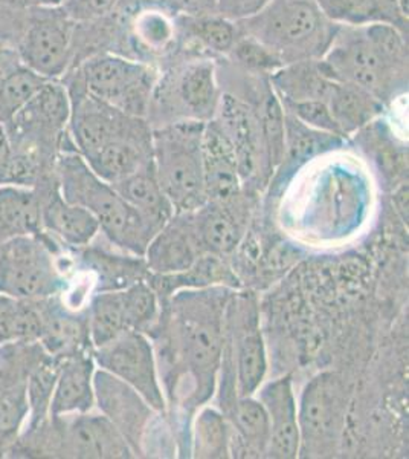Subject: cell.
Masks as SVG:
<instances>
[{
	"label": "cell",
	"instance_id": "23",
	"mask_svg": "<svg viewBox=\"0 0 409 459\" xmlns=\"http://www.w3.org/2000/svg\"><path fill=\"white\" fill-rule=\"evenodd\" d=\"M84 160L106 183H120L153 160V127L107 143Z\"/></svg>",
	"mask_w": 409,
	"mask_h": 459
},
{
	"label": "cell",
	"instance_id": "29",
	"mask_svg": "<svg viewBox=\"0 0 409 459\" xmlns=\"http://www.w3.org/2000/svg\"><path fill=\"white\" fill-rule=\"evenodd\" d=\"M112 186L155 229L161 230L166 221L176 213L156 177L153 160L138 172Z\"/></svg>",
	"mask_w": 409,
	"mask_h": 459
},
{
	"label": "cell",
	"instance_id": "40",
	"mask_svg": "<svg viewBox=\"0 0 409 459\" xmlns=\"http://www.w3.org/2000/svg\"><path fill=\"white\" fill-rule=\"evenodd\" d=\"M28 418L26 392L0 398V459L8 458Z\"/></svg>",
	"mask_w": 409,
	"mask_h": 459
},
{
	"label": "cell",
	"instance_id": "37",
	"mask_svg": "<svg viewBox=\"0 0 409 459\" xmlns=\"http://www.w3.org/2000/svg\"><path fill=\"white\" fill-rule=\"evenodd\" d=\"M58 365L60 361L47 355L28 378L26 383L28 418L23 429L34 428L51 415V402L55 381H57Z\"/></svg>",
	"mask_w": 409,
	"mask_h": 459
},
{
	"label": "cell",
	"instance_id": "35",
	"mask_svg": "<svg viewBox=\"0 0 409 459\" xmlns=\"http://www.w3.org/2000/svg\"><path fill=\"white\" fill-rule=\"evenodd\" d=\"M40 329L42 322L37 300L0 294V344L38 342Z\"/></svg>",
	"mask_w": 409,
	"mask_h": 459
},
{
	"label": "cell",
	"instance_id": "20",
	"mask_svg": "<svg viewBox=\"0 0 409 459\" xmlns=\"http://www.w3.org/2000/svg\"><path fill=\"white\" fill-rule=\"evenodd\" d=\"M268 418L270 437L266 456L292 459L300 455V428H298V406L289 376L266 383L255 392Z\"/></svg>",
	"mask_w": 409,
	"mask_h": 459
},
{
	"label": "cell",
	"instance_id": "27",
	"mask_svg": "<svg viewBox=\"0 0 409 459\" xmlns=\"http://www.w3.org/2000/svg\"><path fill=\"white\" fill-rule=\"evenodd\" d=\"M43 233L40 198L36 188L0 186V246L21 236Z\"/></svg>",
	"mask_w": 409,
	"mask_h": 459
},
{
	"label": "cell",
	"instance_id": "19",
	"mask_svg": "<svg viewBox=\"0 0 409 459\" xmlns=\"http://www.w3.org/2000/svg\"><path fill=\"white\" fill-rule=\"evenodd\" d=\"M249 192L226 199L207 201L194 210L197 231L207 253L225 257L240 246L248 227Z\"/></svg>",
	"mask_w": 409,
	"mask_h": 459
},
{
	"label": "cell",
	"instance_id": "6",
	"mask_svg": "<svg viewBox=\"0 0 409 459\" xmlns=\"http://www.w3.org/2000/svg\"><path fill=\"white\" fill-rule=\"evenodd\" d=\"M322 68L332 79L367 91L387 108L408 92L409 65L389 57L365 27H337Z\"/></svg>",
	"mask_w": 409,
	"mask_h": 459
},
{
	"label": "cell",
	"instance_id": "13",
	"mask_svg": "<svg viewBox=\"0 0 409 459\" xmlns=\"http://www.w3.org/2000/svg\"><path fill=\"white\" fill-rule=\"evenodd\" d=\"M92 355L97 368L133 387L156 412H166V395L149 335L127 329L110 343L94 348Z\"/></svg>",
	"mask_w": 409,
	"mask_h": 459
},
{
	"label": "cell",
	"instance_id": "32",
	"mask_svg": "<svg viewBox=\"0 0 409 459\" xmlns=\"http://www.w3.org/2000/svg\"><path fill=\"white\" fill-rule=\"evenodd\" d=\"M181 28L185 45L214 58L226 57L242 34L237 22L218 14L181 16Z\"/></svg>",
	"mask_w": 409,
	"mask_h": 459
},
{
	"label": "cell",
	"instance_id": "3",
	"mask_svg": "<svg viewBox=\"0 0 409 459\" xmlns=\"http://www.w3.org/2000/svg\"><path fill=\"white\" fill-rule=\"evenodd\" d=\"M8 458L124 459L135 455L109 418L86 412L49 415L23 429Z\"/></svg>",
	"mask_w": 409,
	"mask_h": 459
},
{
	"label": "cell",
	"instance_id": "45",
	"mask_svg": "<svg viewBox=\"0 0 409 459\" xmlns=\"http://www.w3.org/2000/svg\"><path fill=\"white\" fill-rule=\"evenodd\" d=\"M11 162V144L5 125L0 123V186L6 184Z\"/></svg>",
	"mask_w": 409,
	"mask_h": 459
},
{
	"label": "cell",
	"instance_id": "1",
	"mask_svg": "<svg viewBox=\"0 0 409 459\" xmlns=\"http://www.w3.org/2000/svg\"><path fill=\"white\" fill-rule=\"evenodd\" d=\"M229 288L181 290L161 299L153 337L166 407L192 415L213 397L222 361Z\"/></svg>",
	"mask_w": 409,
	"mask_h": 459
},
{
	"label": "cell",
	"instance_id": "22",
	"mask_svg": "<svg viewBox=\"0 0 409 459\" xmlns=\"http://www.w3.org/2000/svg\"><path fill=\"white\" fill-rule=\"evenodd\" d=\"M94 355L80 352L60 361L51 402V415L86 413L94 409Z\"/></svg>",
	"mask_w": 409,
	"mask_h": 459
},
{
	"label": "cell",
	"instance_id": "24",
	"mask_svg": "<svg viewBox=\"0 0 409 459\" xmlns=\"http://www.w3.org/2000/svg\"><path fill=\"white\" fill-rule=\"evenodd\" d=\"M345 143L347 138L313 129L285 110V155L274 173L277 177L287 175L313 158L341 149Z\"/></svg>",
	"mask_w": 409,
	"mask_h": 459
},
{
	"label": "cell",
	"instance_id": "42",
	"mask_svg": "<svg viewBox=\"0 0 409 459\" xmlns=\"http://www.w3.org/2000/svg\"><path fill=\"white\" fill-rule=\"evenodd\" d=\"M120 0H62L63 11L75 23L97 21L107 16Z\"/></svg>",
	"mask_w": 409,
	"mask_h": 459
},
{
	"label": "cell",
	"instance_id": "17",
	"mask_svg": "<svg viewBox=\"0 0 409 459\" xmlns=\"http://www.w3.org/2000/svg\"><path fill=\"white\" fill-rule=\"evenodd\" d=\"M205 253L194 212H179L153 236L144 261L151 274H175L188 270Z\"/></svg>",
	"mask_w": 409,
	"mask_h": 459
},
{
	"label": "cell",
	"instance_id": "30",
	"mask_svg": "<svg viewBox=\"0 0 409 459\" xmlns=\"http://www.w3.org/2000/svg\"><path fill=\"white\" fill-rule=\"evenodd\" d=\"M333 82L321 60H301L281 66L270 75V83L280 101H326Z\"/></svg>",
	"mask_w": 409,
	"mask_h": 459
},
{
	"label": "cell",
	"instance_id": "9",
	"mask_svg": "<svg viewBox=\"0 0 409 459\" xmlns=\"http://www.w3.org/2000/svg\"><path fill=\"white\" fill-rule=\"evenodd\" d=\"M205 123L183 121L153 129V166L175 212H194L207 203L203 179Z\"/></svg>",
	"mask_w": 409,
	"mask_h": 459
},
{
	"label": "cell",
	"instance_id": "39",
	"mask_svg": "<svg viewBox=\"0 0 409 459\" xmlns=\"http://www.w3.org/2000/svg\"><path fill=\"white\" fill-rule=\"evenodd\" d=\"M225 58H228L229 62H233L244 71L269 77L281 66H285L269 48H266L263 43L255 40L254 37L246 36L243 32L240 34L239 40Z\"/></svg>",
	"mask_w": 409,
	"mask_h": 459
},
{
	"label": "cell",
	"instance_id": "33",
	"mask_svg": "<svg viewBox=\"0 0 409 459\" xmlns=\"http://www.w3.org/2000/svg\"><path fill=\"white\" fill-rule=\"evenodd\" d=\"M38 342L0 344V398L26 392V383L47 357Z\"/></svg>",
	"mask_w": 409,
	"mask_h": 459
},
{
	"label": "cell",
	"instance_id": "43",
	"mask_svg": "<svg viewBox=\"0 0 409 459\" xmlns=\"http://www.w3.org/2000/svg\"><path fill=\"white\" fill-rule=\"evenodd\" d=\"M270 0H218V16L226 17L229 21H242L246 17L254 16Z\"/></svg>",
	"mask_w": 409,
	"mask_h": 459
},
{
	"label": "cell",
	"instance_id": "44",
	"mask_svg": "<svg viewBox=\"0 0 409 459\" xmlns=\"http://www.w3.org/2000/svg\"><path fill=\"white\" fill-rule=\"evenodd\" d=\"M181 16H208L218 14V0H166Z\"/></svg>",
	"mask_w": 409,
	"mask_h": 459
},
{
	"label": "cell",
	"instance_id": "28",
	"mask_svg": "<svg viewBox=\"0 0 409 459\" xmlns=\"http://www.w3.org/2000/svg\"><path fill=\"white\" fill-rule=\"evenodd\" d=\"M328 21L344 27L389 23L409 36V19L397 0H316Z\"/></svg>",
	"mask_w": 409,
	"mask_h": 459
},
{
	"label": "cell",
	"instance_id": "38",
	"mask_svg": "<svg viewBox=\"0 0 409 459\" xmlns=\"http://www.w3.org/2000/svg\"><path fill=\"white\" fill-rule=\"evenodd\" d=\"M127 328L147 334L159 317L161 300L147 281H138L121 290Z\"/></svg>",
	"mask_w": 409,
	"mask_h": 459
},
{
	"label": "cell",
	"instance_id": "5",
	"mask_svg": "<svg viewBox=\"0 0 409 459\" xmlns=\"http://www.w3.org/2000/svg\"><path fill=\"white\" fill-rule=\"evenodd\" d=\"M237 25L240 32L269 48L283 65L320 60L339 27L324 16L316 0H270Z\"/></svg>",
	"mask_w": 409,
	"mask_h": 459
},
{
	"label": "cell",
	"instance_id": "14",
	"mask_svg": "<svg viewBox=\"0 0 409 459\" xmlns=\"http://www.w3.org/2000/svg\"><path fill=\"white\" fill-rule=\"evenodd\" d=\"M214 120L233 146L244 190L251 194L268 186L274 169L257 112L233 95L222 92Z\"/></svg>",
	"mask_w": 409,
	"mask_h": 459
},
{
	"label": "cell",
	"instance_id": "15",
	"mask_svg": "<svg viewBox=\"0 0 409 459\" xmlns=\"http://www.w3.org/2000/svg\"><path fill=\"white\" fill-rule=\"evenodd\" d=\"M95 406L109 418L135 456H144L150 429H155V409L127 383L103 369L94 376Z\"/></svg>",
	"mask_w": 409,
	"mask_h": 459
},
{
	"label": "cell",
	"instance_id": "8",
	"mask_svg": "<svg viewBox=\"0 0 409 459\" xmlns=\"http://www.w3.org/2000/svg\"><path fill=\"white\" fill-rule=\"evenodd\" d=\"M75 25L60 5L6 8L4 42L43 79L60 80L72 68Z\"/></svg>",
	"mask_w": 409,
	"mask_h": 459
},
{
	"label": "cell",
	"instance_id": "4",
	"mask_svg": "<svg viewBox=\"0 0 409 459\" xmlns=\"http://www.w3.org/2000/svg\"><path fill=\"white\" fill-rule=\"evenodd\" d=\"M216 58L183 48L171 62L158 69L147 121L151 127L213 120L220 101Z\"/></svg>",
	"mask_w": 409,
	"mask_h": 459
},
{
	"label": "cell",
	"instance_id": "11",
	"mask_svg": "<svg viewBox=\"0 0 409 459\" xmlns=\"http://www.w3.org/2000/svg\"><path fill=\"white\" fill-rule=\"evenodd\" d=\"M223 355L234 366L239 397L254 395L268 372L257 302L249 292H231L225 309Z\"/></svg>",
	"mask_w": 409,
	"mask_h": 459
},
{
	"label": "cell",
	"instance_id": "34",
	"mask_svg": "<svg viewBox=\"0 0 409 459\" xmlns=\"http://www.w3.org/2000/svg\"><path fill=\"white\" fill-rule=\"evenodd\" d=\"M86 313L89 335L94 348L110 343L129 329L125 324L124 303L121 290L95 292L89 300Z\"/></svg>",
	"mask_w": 409,
	"mask_h": 459
},
{
	"label": "cell",
	"instance_id": "41",
	"mask_svg": "<svg viewBox=\"0 0 409 459\" xmlns=\"http://www.w3.org/2000/svg\"><path fill=\"white\" fill-rule=\"evenodd\" d=\"M285 112L296 117L298 120L306 123L318 131L330 132L342 135L341 129L333 118L332 112L328 109L326 101L321 100H306V101H281ZM345 138V136H344Z\"/></svg>",
	"mask_w": 409,
	"mask_h": 459
},
{
	"label": "cell",
	"instance_id": "2",
	"mask_svg": "<svg viewBox=\"0 0 409 459\" xmlns=\"http://www.w3.org/2000/svg\"><path fill=\"white\" fill-rule=\"evenodd\" d=\"M55 169L63 198L94 214L98 221L99 233L112 246L133 256L144 257L147 247L159 230L132 207L112 184L103 181L89 168L75 149L63 151Z\"/></svg>",
	"mask_w": 409,
	"mask_h": 459
},
{
	"label": "cell",
	"instance_id": "36",
	"mask_svg": "<svg viewBox=\"0 0 409 459\" xmlns=\"http://www.w3.org/2000/svg\"><path fill=\"white\" fill-rule=\"evenodd\" d=\"M194 450L192 454L197 458H228L229 429L228 420L220 411L205 407L194 417Z\"/></svg>",
	"mask_w": 409,
	"mask_h": 459
},
{
	"label": "cell",
	"instance_id": "16",
	"mask_svg": "<svg viewBox=\"0 0 409 459\" xmlns=\"http://www.w3.org/2000/svg\"><path fill=\"white\" fill-rule=\"evenodd\" d=\"M32 188H36L40 198L45 233L71 250L83 248L94 242L99 233L98 221L88 209L63 198L57 173Z\"/></svg>",
	"mask_w": 409,
	"mask_h": 459
},
{
	"label": "cell",
	"instance_id": "46",
	"mask_svg": "<svg viewBox=\"0 0 409 459\" xmlns=\"http://www.w3.org/2000/svg\"><path fill=\"white\" fill-rule=\"evenodd\" d=\"M62 0H0V5L13 10H28L36 6H57Z\"/></svg>",
	"mask_w": 409,
	"mask_h": 459
},
{
	"label": "cell",
	"instance_id": "10",
	"mask_svg": "<svg viewBox=\"0 0 409 459\" xmlns=\"http://www.w3.org/2000/svg\"><path fill=\"white\" fill-rule=\"evenodd\" d=\"M69 73L95 99L147 120L158 69L116 54H97Z\"/></svg>",
	"mask_w": 409,
	"mask_h": 459
},
{
	"label": "cell",
	"instance_id": "21",
	"mask_svg": "<svg viewBox=\"0 0 409 459\" xmlns=\"http://www.w3.org/2000/svg\"><path fill=\"white\" fill-rule=\"evenodd\" d=\"M202 153L207 201H226L246 192L233 146L214 118L203 126Z\"/></svg>",
	"mask_w": 409,
	"mask_h": 459
},
{
	"label": "cell",
	"instance_id": "31",
	"mask_svg": "<svg viewBox=\"0 0 409 459\" xmlns=\"http://www.w3.org/2000/svg\"><path fill=\"white\" fill-rule=\"evenodd\" d=\"M326 103L347 140L385 110V106L370 92L339 80L333 82Z\"/></svg>",
	"mask_w": 409,
	"mask_h": 459
},
{
	"label": "cell",
	"instance_id": "25",
	"mask_svg": "<svg viewBox=\"0 0 409 459\" xmlns=\"http://www.w3.org/2000/svg\"><path fill=\"white\" fill-rule=\"evenodd\" d=\"M159 300L170 298L181 290H200V288H239L237 277L231 272L223 257L205 253L188 270L175 274H151L149 281Z\"/></svg>",
	"mask_w": 409,
	"mask_h": 459
},
{
	"label": "cell",
	"instance_id": "12",
	"mask_svg": "<svg viewBox=\"0 0 409 459\" xmlns=\"http://www.w3.org/2000/svg\"><path fill=\"white\" fill-rule=\"evenodd\" d=\"M347 389L341 376L322 372L307 383L298 407L300 454H333L345 423Z\"/></svg>",
	"mask_w": 409,
	"mask_h": 459
},
{
	"label": "cell",
	"instance_id": "7",
	"mask_svg": "<svg viewBox=\"0 0 409 459\" xmlns=\"http://www.w3.org/2000/svg\"><path fill=\"white\" fill-rule=\"evenodd\" d=\"M72 272L71 248L47 233L21 236L0 246V294L25 300L63 296Z\"/></svg>",
	"mask_w": 409,
	"mask_h": 459
},
{
	"label": "cell",
	"instance_id": "26",
	"mask_svg": "<svg viewBox=\"0 0 409 459\" xmlns=\"http://www.w3.org/2000/svg\"><path fill=\"white\" fill-rule=\"evenodd\" d=\"M47 80L32 71L14 48L0 43V123H8Z\"/></svg>",
	"mask_w": 409,
	"mask_h": 459
},
{
	"label": "cell",
	"instance_id": "18",
	"mask_svg": "<svg viewBox=\"0 0 409 459\" xmlns=\"http://www.w3.org/2000/svg\"><path fill=\"white\" fill-rule=\"evenodd\" d=\"M40 313L38 343L52 359L62 361L71 355L94 351L89 335L88 313L77 311L63 300L62 296L37 300Z\"/></svg>",
	"mask_w": 409,
	"mask_h": 459
}]
</instances>
